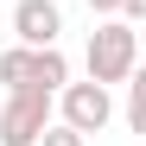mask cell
<instances>
[{
    "label": "cell",
    "instance_id": "8992f818",
    "mask_svg": "<svg viewBox=\"0 0 146 146\" xmlns=\"http://www.w3.org/2000/svg\"><path fill=\"white\" fill-rule=\"evenodd\" d=\"M32 146H89V133H76V127H64V121L51 114V121H44V133H38Z\"/></svg>",
    "mask_w": 146,
    "mask_h": 146
},
{
    "label": "cell",
    "instance_id": "5b68a950",
    "mask_svg": "<svg viewBox=\"0 0 146 146\" xmlns=\"http://www.w3.org/2000/svg\"><path fill=\"white\" fill-rule=\"evenodd\" d=\"M57 38H64L57 0H19L13 7V44H57Z\"/></svg>",
    "mask_w": 146,
    "mask_h": 146
},
{
    "label": "cell",
    "instance_id": "6da1fadb",
    "mask_svg": "<svg viewBox=\"0 0 146 146\" xmlns=\"http://www.w3.org/2000/svg\"><path fill=\"white\" fill-rule=\"evenodd\" d=\"M83 70H89V83H127L133 70H140V32L127 26V19H95V32H89V51H83Z\"/></svg>",
    "mask_w": 146,
    "mask_h": 146
},
{
    "label": "cell",
    "instance_id": "277c9868",
    "mask_svg": "<svg viewBox=\"0 0 146 146\" xmlns=\"http://www.w3.org/2000/svg\"><path fill=\"white\" fill-rule=\"evenodd\" d=\"M51 121V95L44 89H7L0 102V146H32Z\"/></svg>",
    "mask_w": 146,
    "mask_h": 146
},
{
    "label": "cell",
    "instance_id": "7a4b0ae2",
    "mask_svg": "<svg viewBox=\"0 0 146 146\" xmlns=\"http://www.w3.org/2000/svg\"><path fill=\"white\" fill-rule=\"evenodd\" d=\"M0 83L7 89H44V95H57L70 83V57L57 44H7V51H0Z\"/></svg>",
    "mask_w": 146,
    "mask_h": 146
},
{
    "label": "cell",
    "instance_id": "ba28073f",
    "mask_svg": "<svg viewBox=\"0 0 146 146\" xmlns=\"http://www.w3.org/2000/svg\"><path fill=\"white\" fill-rule=\"evenodd\" d=\"M114 7H121V0H89V13H95V19H108Z\"/></svg>",
    "mask_w": 146,
    "mask_h": 146
},
{
    "label": "cell",
    "instance_id": "52a82bcc",
    "mask_svg": "<svg viewBox=\"0 0 146 146\" xmlns=\"http://www.w3.org/2000/svg\"><path fill=\"white\" fill-rule=\"evenodd\" d=\"M127 127H140V133H146V83H140V70L127 76Z\"/></svg>",
    "mask_w": 146,
    "mask_h": 146
},
{
    "label": "cell",
    "instance_id": "3957f363",
    "mask_svg": "<svg viewBox=\"0 0 146 146\" xmlns=\"http://www.w3.org/2000/svg\"><path fill=\"white\" fill-rule=\"evenodd\" d=\"M51 114L64 121V127H76V133H102L114 121V89L108 83H64L51 95Z\"/></svg>",
    "mask_w": 146,
    "mask_h": 146
}]
</instances>
